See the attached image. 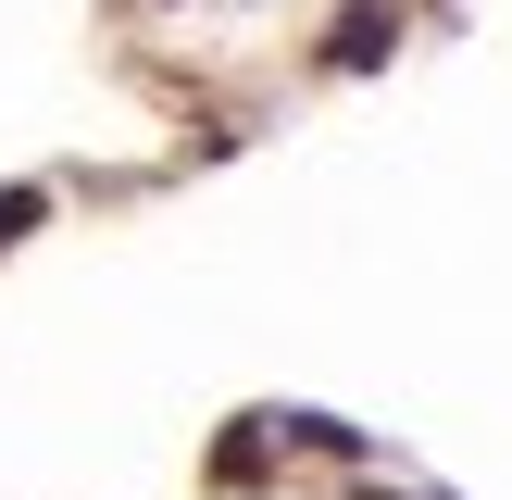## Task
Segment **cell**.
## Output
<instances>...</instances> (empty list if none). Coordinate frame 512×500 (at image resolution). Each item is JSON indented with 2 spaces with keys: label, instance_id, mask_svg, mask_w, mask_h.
<instances>
[{
  "label": "cell",
  "instance_id": "cell-2",
  "mask_svg": "<svg viewBox=\"0 0 512 500\" xmlns=\"http://www.w3.org/2000/svg\"><path fill=\"white\" fill-rule=\"evenodd\" d=\"M263 450H275V413H250V425H225V450H213V475H225V488H263Z\"/></svg>",
  "mask_w": 512,
  "mask_h": 500
},
{
  "label": "cell",
  "instance_id": "cell-4",
  "mask_svg": "<svg viewBox=\"0 0 512 500\" xmlns=\"http://www.w3.org/2000/svg\"><path fill=\"white\" fill-rule=\"evenodd\" d=\"M363 500H425V488H363Z\"/></svg>",
  "mask_w": 512,
  "mask_h": 500
},
{
  "label": "cell",
  "instance_id": "cell-1",
  "mask_svg": "<svg viewBox=\"0 0 512 500\" xmlns=\"http://www.w3.org/2000/svg\"><path fill=\"white\" fill-rule=\"evenodd\" d=\"M388 50H400V0H350L338 38H325V75H375Z\"/></svg>",
  "mask_w": 512,
  "mask_h": 500
},
{
  "label": "cell",
  "instance_id": "cell-3",
  "mask_svg": "<svg viewBox=\"0 0 512 500\" xmlns=\"http://www.w3.org/2000/svg\"><path fill=\"white\" fill-rule=\"evenodd\" d=\"M275 438L325 450V463H363V425H338V413H275Z\"/></svg>",
  "mask_w": 512,
  "mask_h": 500
}]
</instances>
